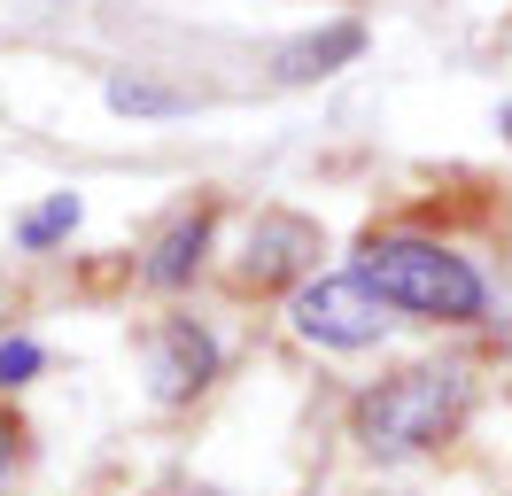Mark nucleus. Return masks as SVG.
Masks as SVG:
<instances>
[{"label": "nucleus", "mask_w": 512, "mask_h": 496, "mask_svg": "<svg viewBox=\"0 0 512 496\" xmlns=\"http://www.w3.org/2000/svg\"><path fill=\"white\" fill-rule=\"evenodd\" d=\"M466 419V372L458 365H404L381 388H365L350 411V434L365 458H419L450 442Z\"/></svg>", "instance_id": "nucleus-1"}, {"label": "nucleus", "mask_w": 512, "mask_h": 496, "mask_svg": "<svg viewBox=\"0 0 512 496\" xmlns=\"http://www.w3.org/2000/svg\"><path fill=\"white\" fill-rule=\"evenodd\" d=\"M357 272L388 295V310H412V318H435V326H474L489 310V287L481 272L443 241H419V233H381L365 241V264Z\"/></svg>", "instance_id": "nucleus-2"}, {"label": "nucleus", "mask_w": 512, "mask_h": 496, "mask_svg": "<svg viewBox=\"0 0 512 496\" xmlns=\"http://www.w3.org/2000/svg\"><path fill=\"white\" fill-rule=\"evenodd\" d=\"M288 326L319 349H373L396 326V310L365 272H319L288 295Z\"/></svg>", "instance_id": "nucleus-3"}, {"label": "nucleus", "mask_w": 512, "mask_h": 496, "mask_svg": "<svg viewBox=\"0 0 512 496\" xmlns=\"http://www.w3.org/2000/svg\"><path fill=\"white\" fill-rule=\"evenodd\" d=\"M218 380V341L202 334L194 318H163L148 334V396L156 403H194Z\"/></svg>", "instance_id": "nucleus-4"}, {"label": "nucleus", "mask_w": 512, "mask_h": 496, "mask_svg": "<svg viewBox=\"0 0 512 496\" xmlns=\"http://www.w3.org/2000/svg\"><path fill=\"white\" fill-rule=\"evenodd\" d=\"M311 256H319V225H303V217H288V210H264L249 225L241 279H249V287H280V279H295ZM295 287H303V279H295Z\"/></svg>", "instance_id": "nucleus-5"}, {"label": "nucleus", "mask_w": 512, "mask_h": 496, "mask_svg": "<svg viewBox=\"0 0 512 496\" xmlns=\"http://www.w3.org/2000/svg\"><path fill=\"white\" fill-rule=\"evenodd\" d=\"M202 248H210V210H179L156 241H148L140 279H148V287H187V279L202 272Z\"/></svg>", "instance_id": "nucleus-6"}, {"label": "nucleus", "mask_w": 512, "mask_h": 496, "mask_svg": "<svg viewBox=\"0 0 512 496\" xmlns=\"http://www.w3.org/2000/svg\"><path fill=\"white\" fill-rule=\"evenodd\" d=\"M357 55H365V24H326V31H303V39L280 47V78L311 86V78H326V70H342Z\"/></svg>", "instance_id": "nucleus-7"}, {"label": "nucleus", "mask_w": 512, "mask_h": 496, "mask_svg": "<svg viewBox=\"0 0 512 496\" xmlns=\"http://www.w3.org/2000/svg\"><path fill=\"white\" fill-rule=\"evenodd\" d=\"M109 109H117V117H179L187 93L148 86V78H109Z\"/></svg>", "instance_id": "nucleus-8"}, {"label": "nucleus", "mask_w": 512, "mask_h": 496, "mask_svg": "<svg viewBox=\"0 0 512 496\" xmlns=\"http://www.w3.org/2000/svg\"><path fill=\"white\" fill-rule=\"evenodd\" d=\"M70 225H78V194H47V202L16 225V241H24V248H47V241H63Z\"/></svg>", "instance_id": "nucleus-9"}, {"label": "nucleus", "mask_w": 512, "mask_h": 496, "mask_svg": "<svg viewBox=\"0 0 512 496\" xmlns=\"http://www.w3.org/2000/svg\"><path fill=\"white\" fill-rule=\"evenodd\" d=\"M39 365H47V349H39V341H24V334L0 341V388H24Z\"/></svg>", "instance_id": "nucleus-10"}, {"label": "nucleus", "mask_w": 512, "mask_h": 496, "mask_svg": "<svg viewBox=\"0 0 512 496\" xmlns=\"http://www.w3.org/2000/svg\"><path fill=\"white\" fill-rule=\"evenodd\" d=\"M8 473H16V419L0 411V489H8Z\"/></svg>", "instance_id": "nucleus-11"}, {"label": "nucleus", "mask_w": 512, "mask_h": 496, "mask_svg": "<svg viewBox=\"0 0 512 496\" xmlns=\"http://www.w3.org/2000/svg\"><path fill=\"white\" fill-rule=\"evenodd\" d=\"M179 496H225V489H179Z\"/></svg>", "instance_id": "nucleus-12"}, {"label": "nucleus", "mask_w": 512, "mask_h": 496, "mask_svg": "<svg viewBox=\"0 0 512 496\" xmlns=\"http://www.w3.org/2000/svg\"><path fill=\"white\" fill-rule=\"evenodd\" d=\"M505 132H512V117H505Z\"/></svg>", "instance_id": "nucleus-13"}]
</instances>
